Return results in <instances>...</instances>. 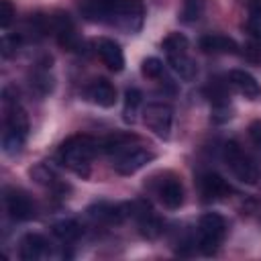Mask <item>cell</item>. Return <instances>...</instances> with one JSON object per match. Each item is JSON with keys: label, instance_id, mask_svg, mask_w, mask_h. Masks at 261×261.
Wrapping results in <instances>:
<instances>
[{"label": "cell", "instance_id": "21", "mask_svg": "<svg viewBox=\"0 0 261 261\" xmlns=\"http://www.w3.org/2000/svg\"><path fill=\"white\" fill-rule=\"evenodd\" d=\"M53 234L59 241H63V243H71V241L80 239L82 224L77 220H73V218H63V220H59V222L53 224Z\"/></svg>", "mask_w": 261, "mask_h": 261}, {"label": "cell", "instance_id": "29", "mask_svg": "<svg viewBox=\"0 0 261 261\" xmlns=\"http://www.w3.org/2000/svg\"><path fill=\"white\" fill-rule=\"evenodd\" d=\"M20 35L16 33V35H4V39H2V55L4 57H12L14 53H16V47L20 45Z\"/></svg>", "mask_w": 261, "mask_h": 261}, {"label": "cell", "instance_id": "25", "mask_svg": "<svg viewBox=\"0 0 261 261\" xmlns=\"http://www.w3.org/2000/svg\"><path fill=\"white\" fill-rule=\"evenodd\" d=\"M204 12V0H181L179 18L184 22H196Z\"/></svg>", "mask_w": 261, "mask_h": 261}, {"label": "cell", "instance_id": "20", "mask_svg": "<svg viewBox=\"0 0 261 261\" xmlns=\"http://www.w3.org/2000/svg\"><path fill=\"white\" fill-rule=\"evenodd\" d=\"M167 61L171 69L186 82H192L198 75V65L188 53H177V55H167Z\"/></svg>", "mask_w": 261, "mask_h": 261}, {"label": "cell", "instance_id": "11", "mask_svg": "<svg viewBox=\"0 0 261 261\" xmlns=\"http://www.w3.org/2000/svg\"><path fill=\"white\" fill-rule=\"evenodd\" d=\"M94 47H96V53L100 55L102 63L110 69V71H120L124 67V53L120 49V45L114 41V39H108V37H100L94 41Z\"/></svg>", "mask_w": 261, "mask_h": 261}, {"label": "cell", "instance_id": "7", "mask_svg": "<svg viewBox=\"0 0 261 261\" xmlns=\"http://www.w3.org/2000/svg\"><path fill=\"white\" fill-rule=\"evenodd\" d=\"M159 177L161 179L153 181V192H155L157 200L169 210L179 208L184 204V186H181L179 177H175L173 173H161Z\"/></svg>", "mask_w": 261, "mask_h": 261}, {"label": "cell", "instance_id": "14", "mask_svg": "<svg viewBox=\"0 0 261 261\" xmlns=\"http://www.w3.org/2000/svg\"><path fill=\"white\" fill-rule=\"evenodd\" d=\"M88 216L102 224H120L126 218V208H124V204L98 202L88 208Z\"/></svg>", "mask_w": 261, "mask_h": 261}, {"label": "cell", "instance_id": "3", "mask_svg": "<svg viewBox=\"0 0 261 261\" xmlns=\"http://www.w3.org/2000/svg\"><path fill=\"white\" fill-rule=\"evenodd\" d=\"M222 157H224V163L228 165V169L232 171V175L243 181V184H249V186H255L261 177V169L259 165L255 163V159L243 151V147L237 143V141H228L224 143L222 147Z\"/></svg>", "mask_w": 261, "mask_h": 261}, {"label": "cell", "instance_id": "5", "mask_svg": "<svg viewBox=\"0 0 261 261\" xmlns=\"http://www.w3.org/2000/svg\"><path fill=\"white\" fill-rule=\"evenodd\" d=\"M124 208H126V216L137 220L139 230H141L143 237L157 239L163 232V224H161L159 216L153 212V208L147 200H133V202L124 204Z\"/></svg>", "mask_w": 261, "mask_h": 261}, {"label": "cell", "instance_id": "13", "mask_svg": "<svg viewBox=\"0 0 261 261\" xmlns=\"http://www.w3.org/2000/svg\"><path fill=\"white\" fill-rule=\"evenodd\" d=\"M228 86H232L241 96L249 98V100H257L261 98V86L259 82L245 69H230L226 75Z\"/></svg>", "mask_w": 261, "mask_h": 261}, {"label": "cell", "instance_id": "6", "mask_svg": "<svg viewBox=\"0 0 261 261\" xmlns=\"http://www.w3.org/2000/svg\"><path fill=\"white\" fill-rule=\"evenodd\" d=\"M143 122L147 128H151L157 137L169 139L171 124H173V108L165 102H151L143 110Z\"/></svg>", "mask_w": 261, "mask_h": 261}, {"label": "cell", "instance_id": "18", "mask_svg": "<svg viewBox=\"0 0 261 261\" xmlns=\"http://www.w3.org/2000/svg\"><path fill=\"white\" fill-rule=\"evenodd\" d=\"M137 141H139L137 135H130V133H114V135H108V137L104 139L102 149H104L106 155H110V157L116 159L118 155H122V153H126L128 149L137 147V145H135Z\"/></svg>", "mask_w": 261, "mask_h": 261}, {"label": "cell", "instance_id": "12", "mask_svg": "<svg viewBox=\"0 0 261 261\" xmlns=\"http://www.w3.org/2000/svg\"><path fill=\"white\" fill-rule=\"evenodd\" d=\"M230 192H232V188L228 186V181L222 175L214 173V171H208L200 177V194L204 196L206 202L224 200Z\"/></svg>", "mask_w": 261, "mask_h": 261}, {"label": "cell", "instance_id": "15", "mask_svg": "<svg viewBox=\"0 0 261 261\" xmlns=\"http://www.w3.org/2000/svg\"><path fill=\"white\" fill-rule=\"evenodd\" d=\"M86 96L90 102H94L102 108H110L116 102V88L106 77H98V80L90 82V86L86 88Z\"/></svg>", "mask_w": 261, "mask_h": 261}, {"label": "cell", "instance_id": "9", "mask_svg": "<svg viewBox=\"0 0 261 261\" xmlns=\"http://www.w3.org/2000/svg\"><path fill=\"white\" fill-rule=\"evenodd\" d=\"M4 204H6V212L10 214V218L14 220H31L37 214L35 202L31 200V196L22 190H8L4 196Z\"/></svg>", "mask_w": 261, "mask_h": 261}, {"label": "cell", "instance_id": "24", "mask_svg": "<svg viewBox=\"0 0 261 261\" xmlns=\"http://www.w3.org/2000/svg\"><path fill=\"white\" fill-rule=\"evenodd\" d=\"M161 47H163V51H165L167 55L188 53V49H190V41H188V37H186L184 33H169V35L163 39Z\"/></svg>", "mask_w": 261, "mask_h": 261}, {"label": "cell", "instance_id": "22", "mask_svg": "<svg viewBox=\"0 0 261 261\" xmlns=\"http://www.w3.org/2000/svg\"><path fill=\"white\" fill-rule=\"evenodd\" d=\"M141 92L137 88H128L124 92V108H122V118L124 122H135L137 118V112H139V106H141Z\"/></svg>", "mask_w": 261, "mask_h": 261}, {"label": "cell", "instance_id": "26", "mask_svg": "<svg viewBox=\"0 0 261 261\" xmlns=\"http://www.w3.org/2000/svg\"><path fill=\"white\" fill-rule=\"evenodd\" d=\"M141 73L149 80H159L163 75V61L157 57H147L141 63Z\"/></svg>", "mask_w": 261, "mask_h": 261}, {"label": "cell", "instance_id": "1", "mask_svg": "<svg viewBox=\"0 0 261 261\" xmlns=\"http://www.w3.org/2000/svg\"><path fill=\"white\" fill-rule=\"evenodd\" d=\"M82 10L90 20L108 22L126 33L139 31L145 14L141 0H86Z\"/></svg>", "mask_w": 261, "mask_h": 261}, {"label": "cell", "instance_id": "4", "mask_svg": "<svg viewBox=\"0 0 261 261\" xmlns=\"http://www.w3.org/2000/svg\"><path fill=\"white\" fill-rule=\"evenodd\" d=\"M226 234V220L216 214V212H208L200 218L198 222V249L204 255H214Z\"/></svg>", "mask_w": 261, "mask_h": 261}, {"label": "cell", "instance_id": "19", "mask_svg": "<svg viewBox=\"0 0 261 261\" xmlns=\"http://www.w3.org/2000/svg\"><path fill=\"white\" fill-rule=\"evenodd\" d=\"M4 130L16 133L20 137H27L29 133V116L18 104L6 106V116H4Z\"/></svg>", "mask_w": 261, "mask_h": 261}, {"label": "cell", "instance_id": "10", "mask_svg": "<svg viewBox=\"0 0 261 261\" xmlns=\"http://www.w3.org/2000/svg\"><path fill=\"white\" fill-rule=\"evenodd\" d=\"M51 33L55 35L57 43L67 51H77L82 41L75 33V24L67 14H55L51 16Z\"/></svg>", "mask_w": 261, "mask_h": 261}, {"label": "cell", "instance_id": "2", "mask_svg": "<svg viewBox=\"0 0 261 261\" xmlns=\"http://www.w3.org/2000/svg\"><path fill=\"white\" fill-rule=\"evenodd\" d=\"M98 153V141L90 135H73L65 139L57 151L59 161L71 169L73 173L88 177L90 175V163Z\"/></svg>", "mask_w": 261, "mask_h": 261}, {"label": "cell", "instance_id": "8", "mask_svg": "<svg viewBox=\"0 0 261 261\" xmlns=\"http://www.w3.org/2000/svg\"><path fill=\"white\" fill-rule=\"evenodd\" d=\"M155 159V153L145 147H133L114 159V169L120 175H133Z\"/></svg>", "mask_w": 261, "mask_h": 261}, {"label": "cell", "instance_id": "23", "mask_svg": "<svg viewBox=\"0 0 261 261\" xmlns=\"http://www.w3.org/2000/svg\"><path fill=\"white\" fill-rule=\"evenodd\" d=\"M247 31L253 39L261 41V0H251L247 4Z\"/></svg>", "mask_w": 261, "mask_h": 261}, {"label": "cell", "instance_id": "30", "mask_svg": "<svg viewBox=\"0 0 261 261\" xmlns=\"http://www.w3.org/2000/svg\"><path fill=\"white\" fill-rule=\"evenodd\" d=\"M249 141L261 153V120H253L249 124Z\"/></svg>", "mask_w": 261, "mask_h": 261}, {"label": "cell", "instance_id": "28", "mask_svg": "<svg viewBox=\"0 0 261 261\" xmlns=\"http://www.w3.org/2000/svg\"><path fill=\"white\" fill-rule=\"evenodd\" d=\"M243 49H245V51H243V55H245L251 63H261V41H259V39L249 41Z\"/></svg>", "mask_w": 261, "mask_h": 261}, {"label": "cell", "instance_id": "27", "mask_svg": "<svg viewBox=\"0 0 261 261\" xmlns=\"http://www.w3.org/2000/svg\"><path fill=\"white\" fill-rule=\"evenodd\" d=\"M14 14H16V10H14L12 2L10 0H0V24H2V29L10 27V22L14 20Z\"/></svg>", "mask_w": 261, "mask_h": 261}, {"label": "cell", "instance_id": "17", "mask_svg": "<svg viewBox=\"0 0 261 261\" xmlns=\"http://www.w3.org/2000/svg\"><path fill=\"white\" fill-rule=\"evenodd\" d=\"M200 49L204 53H214V55H232L239 53V45L234 39L220 35V33H212V35H204L200 39Z\"/></svg>", "mask_w": 261, "mask_h": 261}, {"label": "cell", "instance_id": "16", "mask_svg": "<svg viewBox=\"0 0 261 261\" xmlns=\"http://www.w3.org/2000/svg\"><path fill=\"white\" fill-rule=\"evenodd\" d=\"M47 253H49V241L43 234H39V232H29L18 243V255H20V259L35 261V259L45 257Z\"/></svg>", "mask_w": 261, "mask_h": 261}]
</instances>
